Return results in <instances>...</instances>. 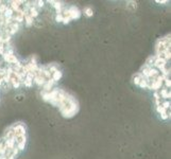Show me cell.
I'll return each instance as SVG.
<instances>
[{"label":"cell","instance_id":"26","mask_svg":"<svg viewBox=\"0 0 171 159\" xmlns=\"http://www.w3.org/2000/svg\"><path fill=\"white\" fill-rule=\"evenodd\" d=\"M1 3H2V1H0V4H1Z\"/></svg>","mask_w":171,"mask_h":159},{"label":"cell","instance_id":"20","mask_svg":"<svg viewBox=\"0 0 171 159\" xmlns=\"http://www.w3.org/2000/svg\"><path fill=\"white\" fill-rule=\"evenodd\" d=\"M161 106L164 109H166V110H170V100L162 101Z\"/></svg>","mask_w":171,"mask_h":159},{"label":"cell","instance_id":"4","mask_svg":"<svg viewBox=\"0 0 171 159\" xmlns=\"http://www.w3.org/2000/svg\"><path fill=\"white\" fill-rule=\"evenodd\" d=\"M12 130L14 132V135L16 136H20V135H27V128L26 125L21 122H17V123H14L13 125H11Z\"/></svg>","mask_w":171,"mask_h":159},{"label":"cell","instance_id":"1","mask_svg":"<svg viewBox=\"0 0 171 159\" xmlns=\"http://www.w3.org/2000/svg\"><path fill=\"white\" fill-rule=\"evenodd\" d=\"M58 107L61 115L64 118H67V119H70V118L76 116L80 108L78 100L74 98V95H71L69 92H66L64 98L58 103Z\"/></svg>","mask_w":171,"mask_h":159},{"label":"cell","instance_id":"12","mask_svg":"<svg viewBox=\"0 0 171 159\" xmlns=\"http://www.w3.org/2000/svg\"><path fill=\"white\" fill-rule=\"evenodd\" d=\"M54 84H56V82L53 81L52 79L48 80L47 82L44 84V86H43V91L44 92H48V91H50V90L53 89V86H54Z\"/></svg>","mask_w":171,"mask_h":159},{"label":"cell","instance_id":"2","mask_svg":"<svg viewBox=\"0 0 171 159\" xmlns=\"http://www.w3.org/2000/svg\"><path fill=\"white\" fill-rule=\"evenodd\" d=\"M170 46H171L170 34H167L166 36L158 38L155 44V57L164 58V53H165L166 50H170Z\"/></svg>","mask_w":171,"mask_h":159},{"label":"cell","instance_id":"10","mask_svg":"<svg viewBox=\"0 0 171 159\" xmlns=\"http://www.w3.org/2000/svg\"><path fill=\"white\" fill-rule=\"evenodd\" d=\"M158 95L161 97V99L163 101L170 100V89H167L165 87H162L161 89L158 90Z\"/></svg>","mask_w":171,"mask_h":159},{"label":"cell","instance_id":"11","mask_svg":"<svg viewBox=\"0 0 171 159\" xmlns=\"http://www.w3.org/2000/svg\"><path fill=\"white\" fill-rule=\"evenodd\" d=\"M28 14H29L30 16H31L32 18L34 19L36 18L37 16L40 15V12H38V9L36 8V5H35V1H33V4L31 5L29 8V10H28Z\"/></svg>","mask_w":171,"mask_h":159},{"label":"cell","instance_id":"7","mask_svg":"<svg viewBox=\"0 0 171 159\" xmlns=\"http://www.w3.org/2000/svg\"><path fill=\"white\" fill-rule=\"evenodd\" d=\"M155 110H156V112H157V114L159 115L161 119L167 120V119H169V118H170V110H166V109H164L161 105H159V106H156V107H155Z\"/></svg>","mask_w":171,"mask_h":159},{"label":"cell","instance_id":"6","mask_svg":"<svg viewBox=\"0 0 171 159\" xmlns=\"http://www.w3.org/2000/svg\"><path fill=\"white\" fill-rule=\"evenodd\" d=\"M47 2L50 3L51 6L56 9V14H62L64 8H65V4H64V2H62V1H54V0H49V1H47Z\"/></svg>","mask_w":171,"mask_h":159},{"label":"cell","instance_id":"5","mask_svg":"<svg viewBox=\"0 0 171 159\" xmlns=\"http://www.w3.org/2000/svg\"><path fill=\"white\" fill-rule=\"evenodd\" d=\"M27 135H20V136H16L15 137V143H16V146L18 148L19 151H24L26 148L27 145Z\"/></svg>","mask_w":171,"mask_h":159},{"label":"cell","instance_id":"16","mask_svg":"<svg viewBox=\"0 0 171 159\" xmlns=\"http://www.w3.org/2000/svg\"><path fill=\"white\" fill-rule=\"evenodd\" d=\"M142 79H144V77H142L139 72H137V73H135L134 75H133V77H132V81H133V83H134L136 86H138V84H139L140 81H141Z\"/></svg>","mask_w":171,"mask_h":159},{"label":"cell","instance_id":"23","mask_svg":"<svg viewBox=\"0 0 171 159\" xmlns=\"http://www.w3.org/2000/svg\"><path fill=\"white\" fill-rule=\"evenodd\" d=\"M6 9H8V4H5V3L2 1V3L0 4V14H3V13H4Z\"/></svg>","mask_w":171,"mask_h":159},{"label":"cell","instance_id":"24","mask_svg":"<svg viewBox=\"0 0 171 159\" xmlns=\"http://www.w3.org/2000/svg\"><path fill=\"white\" fill-rule=\"evenodd\" d=\"M56 22H63V15H62V14H56Z\"/></svg>","mask_w":171,"mask_h":159},{"label":"cell","instance_id":"22","mask_svg":"<svg viewBox=\"0 0 171 159\" xmlns=\"http://www.w3.org/2000/svg\"><path fill=\"white\" fill-rule=\"evenodd\" d=\"M45 1H43V0H38V1H35V5H36L37 9H40V8H44L45 6Z\"/></svg>","mask_w":171,"mask_h":159},{"label":"cell","instance_id":"25","mask_svg":"<svg viewBox=\"0 0 171 159\" xmlns=\"http://www.w3.org/2000/svg\"><path fill=\"white\" fill-rule=\"evenodd\" d=\"M155 2L158 4H166V3H168V1L167 0H156Z\"/></svg>","mask_w":171,"mask_h":159},{"label":"cell","instance_id":"21","mask_svg":"<svg viewBox=\"0 0 171 159\" xmlns=\"http://www.w3.org/2000/svg\"><path fill=\"white\" fill-rule=\"evenodd\" d=\"M138 87H140L141 89H148V82H147V80H146L145 77L140 81V83L138 84Z\"/></svg>","mask_w":171,"mask_h":159},{"label":"cell","instance_id":"18","mask_svg":"<svg viewBox=\"0 0 171 159\" xmlns=\"http://www.w3.org/2000/svg\"><path fill=\"white\" fill-rule=\"evenodd\" d=\"M83 13L86 17H92L94 16V10H92V6H85L84 10H83Z\"/></svg>","mask_w":171,"mask_h":159},{"label":"cell","instance_id":"8","mask_svg":"<svg viewBox=\"0 0 171 159\" xmlns=\"http://www.w3.org/2000/svg\"><path fill=\"white\" fill-rule=\"evenodd\" d=\"M2 140L4 141H8V140H14L15 139V135H14V132L13 130H12V127H8L6 130H4V132H3L2 135V138H1Z\"/></svg>","mask_w":171,"mask_h":159},{"label":"cell","instance_id":"3","mask_svg":"<svg viewBox=\"0 0 171 159\" xmlns=\"http://www.w3.org/2000/svg\"><path fill=\"white\" fill-rule=\"evenodd\" d=\"M62 14L63 15H68L71 20H76V19H79L81 17L82 12L76 5H70V6H65Z\"/></svg>","mask_w":171,"mask_h":159},{"label":"cell","instance_id":"19","mask_svg":"<svg viewBox=\"0 0 171 159\" xmlns=\"http://www.w3.org/2000/svg\"><path fill=\"white\" fill-rule=\"evenodd\" d=\"M126 9L130 11H135L137 9V2L136 1H128L126 2Z\"/></svg>","mask_w":171,"mask_h":159},{"label":"cell","instance_id":"9","mask_svg":"<svg viewBox=\"0 0 171 159\" xmlns=\"http://www.w3.org/2000/svg\"><path fill=\"white\" fill-rule=\"evenodd\" d=\"M33 77H34V75L32 73H27V75L25 77L24 81H22V85H25V87H32L33 86Z\"/></svg>","mask_w":171,"mask_h":159},{"label":"cell","instance_id":"15","mask_svg":"<svg viewBox=\"0 0 171 159\" xmlns=\"http://www.w3.org/2000/svg\"><path fill=\"white\" fill-rule=\"evenodd\" d=\"M155 55H151L149 56V57L147 58V61H146V63L144 64V66L146 67H150V68H153V66H154V62H155Z\"/></svg>","mask_w":171,"mask_h":159},{"label":"cell","instance_id":"17","mask_svg":"<svg viewBox=\"0 0 171 159\" xmlns=\"http://www.w3.org/2000/svg\"><path fill=\"white\" fill-rule=\"evenodd\" d=\"M153 100H154V104H155V107L156 106H159L162 103V99L161 97H159V95H158V91H154V93H153Z\"/></svg>","mask_w":171,"mask_h":159},{"label":"cell","instance_id":"13","mask_svg":"<svg viewBox=\"0 0 171 159\" xmlns=\"http://www.w3.org/2000/svg\"><path fill=\"white\" fill-rule=\"evenodd\" d=\"M24 12H25V11H24ZM24 21H25V24H26V26H28V28L32 26H33V24H34V19L32 18L31 16L28 14V12H25Z\"/></svg>","mask_w":171,"mask_h":159},{"label":"cell","instance_id":"14","mask_svg":"<svg viewBox=\"0 0 171 159\" xmlns=\"http://www.w3.org/2000/svg\"><path fill=\"white\" fill-rule=\"evenodd\" d=\"M62 77H63V72L61 71L60 69H58V70H56V72H53V73L51 74V79H52L56 83L58 82V81L62 79Z\"/></svg>","mask_w":171,"mask_h":159}]
</instances>
